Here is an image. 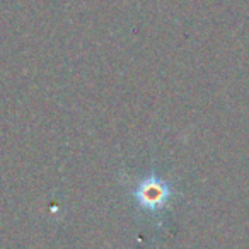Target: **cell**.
<instances>
[{"instance_id":"cell-1","label":"cell","mask_w":249,"mask_h":249,"mask_svg":"<svg viewBox=\"0 0 249 249\" xmlns=\"http://www.w3.org/2000/svg\"><path fill=\"white\" fill-rule=\"evenodd\" d=\"M133 196L137 200L142 210H159V208L166 207L167 200L171 196V190L167 186L166 181L156 179V178H147L137 183V188L133 190Z\"/></svg>"}]
</instances>
